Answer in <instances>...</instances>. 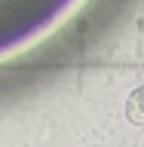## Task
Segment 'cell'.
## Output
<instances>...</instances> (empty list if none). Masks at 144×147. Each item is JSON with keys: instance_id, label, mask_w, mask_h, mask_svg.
I'll return each instance as SVG.
<instances>
[{"instance_id": "1", "label": "cell", "mask_w": 144, "mask_h": 147, "mask_svg": "<svg viewBox=\"0 0 144 147\" xmlns=\"http://www.w3.org/2000/svg\"><path fill=\"white\" fill-rule=\"evenodd\" d=\"M126 117H129V123L144 129V86L132 89V95L126 98Z\"/></svg>"}, {"instance_id": "2", "label": "cell", "mask_w": 144, "mask_h": 147, "mask_svg": "<svg viewBox=\"0 0 144 147\" xmlns=\"http://www.w3.org/2000/svg\"><path fill=\"white\" fill-rule=\"evenodd\" d=\"M141 147H144V132H141Z\"/></svg>"}]
</instances>
